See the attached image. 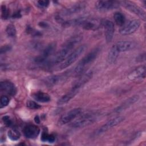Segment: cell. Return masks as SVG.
<instances>
[{"instance_id":"cell-1","label":"cell","mask_w":146,"mask_h":146,"mask_svg":"<svg viewBox=\"0 0 146 146\" xmlns=\"http://www.w3.org/2000/svg\"><path fill=\"white\" fill-rule=\"evenodd\" d=\"M99 51L100 49L99 48H95L89 52L86 56H84L75 67L74 70V75L75 76L82 75V72L85 69L86 66L92 62L96 58L99 52Z\"/></svg>"},{"instance_id":"cell-2","label":"cell","mask_w":146,"mask_h":146,"mask_svg":"<svg viewBox=\"0 0 146 146\" xmlns=\"http://www.w3.org/2000/svg\"><path fill=\"white\" fill-rule=\"evenodd\" d=\"M86 49V46L85 44L79 46L74 51H72L71 54L67 56V57L63 60V61L59 63L60 65L58 67L59 68L60 70H63L71 66L85 51Z\"/></svg>"},{"instance_id":"cell-3","label":"cell","mask_w":146,"mask_h":146,"mask_svg":"<svg viewBox=\"0 0 146 146\" xmlns=\"http://www.w3.org/2000/svg\"><path fill=\"white\" fill-rule=\"evenodd\" d=\"M119 3L120 5H122L127 10L137 15L143 21H145V12L134 2L129 1H123L119 2Z\"/></svg>"},{"instance_id":"cell-4","label":"cell","mask_w":146,"mask_h":146,"mask_svg":"<svg viewBox=\"0 0 146 146\" xmlns=\"http://www.w3.org/2000/svg\"><path fill=\"white\" fill-rule=\"evenodd\" d=\"M103 23V20L95 18H86L83 17L79 26L86 30L95 31L102 27Z\"/></svg>"},{"instance_id":"cell-5","label":"cell","mask_w":146,"mask_h":146,"mask_svg":"<svg viewBox=\"0 0 146 146\" xmlns=\"http://www.w3.org/2000/svg\"><path fill=\"white\" fill-rule=\"evenodd\" d=\"M97 117L94 114H85L79 117L72 124L74 128H82L93 123L96 120Z\"/></svg>"},{"instance_id":"cell-6","label":"cell","mask_w":146,"mask_h":146,"mask_svg":"<svg viewBox=\"0 0 146 146\" xmlns=\"http://www.w3.org/2000/svg\"><path fill=\"white\" fill-rule=\"evenodd\" d=\"M119 2L115 1H98L95 3L96 9L101 12L107 11L119 6Z\"/></svg>"},{"instance_id":"cell-7","label":"cell","mask_w":146,"mask_h":146,"mask_svg":"<svg viewBox=\"0 0 146 146\" xmlns=\"http://www.w3.org/2000/svg\"><path fill=\"white\" fill-rule=\"evenodd\" d=\"M140 21L138 19H134L129 21L127 24L124 25L119 30L120 33L123 35H130L135 33L140 27Z\"/></svg>"},{"instance_id":"cell-8","label":"cell","mask_w":146,"mask_h":146,"mask_svg":"<svg viewBox=\"0 0 146 146\" xmlns=\"http://www.w3.org/2000/svg\"><path fill=\"white\" fill-rule=\"evenodd\" d=\"M124 120V117L123 116H117L112 119L108 120L106 124L100 127L96 132V135H100L104 132H106L110 129L112 128L113 127L119 124Z\"/></svg>"},{"instance_id":"cell-9","label":"cell","mask_w":146,"mask_h":146,"mask_svg":"<svg viewBox=\"0 0 146 146\" xmlns=\"http://www.w3.org/2000/svg\"><path fill=\"white\" fill-rule=\"evenodd\" d=\"M82 109L80 108H75L67 112L60 117L59 120V124H65L71 122L79 115Z\"/></svg>"},{"instance_id":"cell-10","label":"cell","mask_w":146,"mask_h":146,"mask_svg":"<svg viewBox=\"0 0 146 146\" xmlns=\"http://www.w3.org/2000/svg\"><path fill=\"white\" fill-rule=\"evenodd\" d=\"M56 48V43H51L48 45H47L43 51L42 54L40 55L36 56L34 59V61L38 63H43L51 55H52L55 50Z\"/></svg>"},{"instance_id":"cell-11","label":"cell","mask_w":146,"mask_h":146,"mask_svg":"<svg viewBox=\"0 0 146 146\" xmlns=\"http://www.w3.org/2000/svg\"><path fill=\"white\" fill-rule=\"evenodd\" d=\"M103 26L104 28V35L106 40L107 43H110L113 39L115 28L113 23L109 20L103 21Z\"/></svg>"},{"instance_id":"cell-12","label":"cell","mask_w":146,"mask_h":146,"mask_svg":"<svg viewBox=\"0 0 146 146\" xmlns=\"http://www.w3.org/2000/svg\"><path fill=\"white\" fill-rule=\"evenodd\" d=\"M145 72H146L145 66V65L140 66L137 68H136L128 75V78L131 81L144 79L145 77Z\"/></svg>"},{"instance_id":"cell-13","label":"cell","mask_w":146,"mask_h":146,"mask_svg":"<svg viewBox=\"0 0 146 146\" xmlns=\"http://www.w3.org/2000/svg\"><path fill=\"white\" fill-rule=\"evenodd\" d=\"M25 136L28 139H34L38 137L40 132L39 128L34 124H29L25 127L23 130Z\"/></svg>"},{"instance_id":"cell-14","label":"cell","mask_w":146,"mask_h":146,"mask_svg":"<svg viewBox=\"0 0 146 146\" xmlns=\"http://www.w3.org/2000/svg\"><path fill=\"white\" fill-rule=\"evenodd\" d=\"M0 90L10 96L15 95L17 90L15 84L10 81H2L0 83Z\"/></svg>"},{"instance_id":"cell-15","label":"cell","mask_w":146,"mask_h":146,"mask_svg":"<svg viewBox=\"0 0 146 146\" xmlns=\"http://www.w3.org/2000/svg\"><path fill=\"white\" fill-rule=\"evenodd\" d=\"M85 4L83 3H78L76 4H74V5L69 7L67 9L63 10L60 15L62 16H69L76 13H78L82 11L85 7Z\"/></svg>"},{"instance_id":"cell-16","label":"cell","mask_w":146,"mask_h":146,"mask_svg":"<svg viewBox=\"0 0 146 146\" xmlns=\"http://www.w3.org/2000/svg\"><path fill=\"white\" fill-rule=\"evenodd\" d=\"M116 48H117L119 52H124L127 51L131 50L133 49L136 44L134 42L131 40H121L117 42L115 44Z\"/></svg>"},{"instance_id":"cell-17","label":"cell","mask_w":146,"mask_h":146,"mask_svg":"<svg viewBox=\"0 0 146 146\" xmlns=\"http://www.w3.org/2000/svg\"><path fill=\"white\" fill-rule=\"evenodd\" d=\"M79 89L75 87H72L71 90L62 96L57 102V104L58 105H63L67 103H68L71 99H72L78 92Z\"/></svg>"},{"instance_id":"cell-18","label":"cell","mask_w":146,"mask_h":146,"mask_svg":"<svg viewBox=\"0 0 146 146\" xmlns=\"http://www.w3.org/2000/svg\"><path fill=\"white\" fill-rule=\"evenodd\" d=\"M93 72L91 71H88L86 73L82 75V76L74 83L72 87L80 88L82 86L88 82L92 77Z\"/></svg>"},{"instance_id":"cell-19","label":"cell","mask_w":146,"mask_h":146,"mask_svg":"<svg viewBox=\"0 0 146 146\" xmlns=\"http://www.w3.org/2000/svg\"><path fill=\"white\" fill-rule=\"evenodd\" d=\"M139 98V97L138 95H135L132 97L129 98V99H128L127 100L124 101L120 106H119L116 108H115L114 111L115 112H120L124 110L125 109L127 108L128 107H129V106L132 105L133 103L136 102L138 100Z\"/></svg>"},{"instance_id":"cell-20","label":"cell","mask_w":146,"mask_h":146,"mask_svg":"<svg viewBox=\"0 0 146 146\" xmlns=\"http://www.w3.org/2000/svg\"><path fill=\"white\" fill-rule=\"evenodd\" d=\"M31 96L35 100L40 103H47L51 100L50 96L42 91H36L33 93Z\"/></svg>"},{"instance_id":"cell-21","label":"cell","mask_w":146,"mask_h":146,"mask_svg":"<svg viewBox=\"0 0 146 146\" xmlns=\"http://www.w3.org/2000/svg\"><path fill=\"white\" fill-rule=\"evenodd\" d=\"M119 52H120L118 51L117 48H116V45L115 44L113 45L111 47V48L108 52V56H107L108 62L110 64H112V63H115V61L116 60V59H117Z\"/></svg>"},{"instance_id":"cell-22","label":"cell","mask_w":146,"mask_h":146,"mask_svg":"<svg viewBox=\"0 0 146 146\" xmlns=\"http://www.w3.org/2000/svg\"><path fill=\"white\" fill-rule=\"evenodd\" d=\"M7 136L11 140L17 141L18 139H19L21 137V133L17 128H11L8 131Z\"/></svg>"},{"instance_id":"cell-23","label":"cell","mask_w":146,"mask_h":146,"mask_svg":"<svg viewBox=\"0 0 146 146\" xmlns=\"http://www.w3.org/2000/svg\"><path fill=\"white\" fill-rule=\"evenodd\" d=\"M113 18L117 25L123 26L125 24V18L123 13L120 12H116L113 15Z\"/></svg>"},{"instance_id":"cell-24","label":"cell","mask_w":146,"mask_h":146,"mask_svg":"<svg viewBox=\"0 0 146 146\" xmlns=\"http://www.w3.org/2000/svg\"><path fill=\"white\" fill-rule=\"evenodd\" d=\"M59 79L60 77L58 75H51L45 78L44 83L48 86H52L59 82Z\"/></svg>"},{"instance_id":"cell-25","label":"cell","mask_w":146,"mask_h":146,"mask_svg":"<svg viewBox=\"0 0 146 146\" xmlns=\"http://www.w3.org/2000/svg\"><path fill=\"white\" fill-rule=\"evenodd\" d=\"M6 33L9 38H15L17 35V30L13 24H9L7 26L6 29Z\"/></svg>"},{"instance_id":"cell-26","label":"cell","mask_w":146,"mask_h":146,"mask_svg":"<svg viewBox=\"0 0 146 146\" xmlns=\"http://www.w3.org/2000/svg\"><path fill=\"white\" fill-rule=\"evenodd\" d=\"M26 106L31 110H38L41 106L35 101L29 100L26 102Z\"/></svg>"},{"instance_id":"cell-27","label":"cell","mask_w":146,"mask_h":146,"mask_svg":"<svg viewBox=\"0 0 146 146\" xmlns=\"http://www.w3.org/2000/svg\"><path fill=\"white\" fill-rule=\"evenodd\" d=\"M1 18L3 19H6L8 18L9 16V11L8 9L6 6L4 5H1Z\"/></svg>"},{"instance_id":"cell-28","label":"cell","mask_w":146,"mask_h":146,"mask_svg":"<svg viewBox=\"0 0 146 146\" xmlns=\"http://www.w3.org/2000/svg\"><path fill=\"white\" fill-rule=\"evenodd\" d=\"M9 103V99L7 96L2 95L0 99V108H3L6 107Z\"/></svg>"},{"instance_id":"cell-29","label":"cell","mask_w":146,"mask_h":146,"mask_svg":"<svg viewBox=\"0 0 146 146\" xmlns=\"http://www.w3.org/2000/svg\"><path fill=\"white\" fill-rule=\"evenodd\" d=\"M2 121L3 122V123L7 127H10L13 124V122H12V120L11 119H10V116H8V115H5V116H3L2 117Z\"/></svg>"},{"instance_id":"cell-30","label":"cell","mask_w":146,"mask_h":146,"mask_svg":"<svg viewBox=\"0 0 146 146\" xmlns=\"http://www.w3.org/2000/svg\"><path fill=\"white\" fill-rule=\"evenodd\" d=\"M11 49V46L9 44H6L2 46L0 48V54H2L4 53H6L9 51H10Z\"/></svg>"},{"instance_id":"cell-31","label":"cell","mask_w":146,"mask_h":146,"mask_svg":"<svg viewBox=\"0 0 146 146\" xmlns=\"http://www.w3.org/2000/svg\"><path fill=\"white\" fill-rule=\"evenodd\" d=\"M50 1L47 0H40L37 1L38 5L40 7H47L49 5Z\"/></svg>"},{"instance_id":"cell-32","label":"cell","mask_w":146,"mask_h":146,"mask_svg":"<svg viewBox=\"0 0 146 146\" xmlns=\"http://www.w3.org/2000/svg\"><path fill=\"white\" fill-rule=\"evenodd\" d=\"M55 140V137L54 135L52 134H48V137H47V142L48 143H54Z\"/></svg>"},{"instance_id":"cell-33","label":"cell","mask_w":146,"mask_h":146,"mask_svg":"<svg viewBox=\"0 0 146 146\" xmlns=\"http://www.w3.org/2000/svg\"><path fill=\"white\" fill-rule=\"evenodd\" d=\"M136 59H137V61H140V62H141V61H143V60H145V54L140 55L136 58Z\"/></svg>"},{"instance_id":"cell-34","label":"cell","mask_w":146,"mask_h":146,"mask_svg":"<svg viewBox=\"0 0 146 146\" xmlns=\"http://www.w3.org/2000/svg\"><path fill=\"white\" fill-rule=\"evenodd\" d=\"M21 17V13L19 11H17V12L14 13L12 16V17L14 18H20Z\"/></svg>"},{"instance_id":"cell-35","label":"cell","mask_w":146,"mask_h":146,"mask_svg":"<svg viewBox=\"0 0 146 146\" xmlns=\"http://www.w3.org/2000/svg\"><path fill=\"white\" fill-rule=\"evenodd\" d=\"M34 121L36 123V124H39L40 123V117L38 115H36L35 117H34Z\"/></svg>"},{"instance_id":"cell-36","label":"cell","mask_w":146,"mask_h":146,"mask_svg":"<svg viewBox=\"0 0 146 146\" xmlns=\"http://www.w3.org/2000/svg\"><path fill=\"white\" fill-rule=\"evenodd\" d=\"M39 25L42 27H46L48 26V25L47 24V23H45V22H39Z\"/></svg>"}]
</instances>
